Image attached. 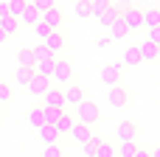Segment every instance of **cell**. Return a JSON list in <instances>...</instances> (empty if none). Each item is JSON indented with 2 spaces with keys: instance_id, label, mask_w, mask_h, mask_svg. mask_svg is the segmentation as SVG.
Returning <instances> with one entry per match:
<instances>
[{
  "instance_id": "cell-1",
  "label": "cell",
  "mask_w": 160,
  "mask_h": 157,
  "mask_svg": "<svg viewBox=\"0 0 160 157\" xmlns=\"http://www.w3.org/2000/svg\"><path fill=\"white\" fill-rule=\"evenodd\" d=\"M98 104L96 101H90V98H84L79 107H76V124H84V126H93L96 121H98Z\"/></svg>"
},
{
  "instance_id": "cell-9",
  "label": "cell",
  "mask_w": 160,
  "mask_h": 157,
  "mask_svg": "<svg viewBox=\"0 0 160 157\" xmlns=\"http://www.w3.org/2000/svg\"><path fill=\"white\" fill-rule=\"evenodd\" d=\"M62 96H65V104H68V107H79V104L84 101V90L76 87V84H68V87L62 90Z\"/></svg>"
},
{
  "instance_id": "cell-8",
  "label": "cell",
  "mask_w": 160,
  "mask_h": 157,
  "mask_svg": "<svg viewBox=\"0 0 160 157\" xmlns=\"http://www.w3.org/2000/svg\"><path fill=\"white\" fill-rule=\"evenodd\" d=\"M42 107H51V110H65V96H62V90H56V87L51 84V90L42 96Z\"/></svg>"
},
{
  "instance_id": "cell-26",
  "label": "cell",
  "mask_w": 160,
  "mask_h": 157,
  "mask_svg": "<svg viewBox=\"0 0 160 157\" xmlns=\"http://www.w3.org/2000/svg\"><path fill=\"white\" fill-rule=\"evenodd\" d=\"M110 6H112L110 0H90V8H93V17H96V20H98V17H101Z\"/></svg>"
},
{
  "instance_id": "cell-21",
  "label": "cell",
  "mask_w": 160,
  "mask_h": 157,
  "mask_svg": "<svg viewBox=\"0 0 160 157\" xmlns=\"http://www.w3.org/2000/svg\"><path fill=\"white\" fill-rule=\"evenodd\" d=\"M127 34H129V28H127L124 20H115V22L110 25V39H124Z\"/></svg>"
},
{
  "instance_id": "cell-42",
  "label": "cell",
  "mask_w": 160,
  "mask_h": 157,
  "mask_svg": "<svg viewBox=\"0 0 160 157\" xmlns=\"http://www.w3.org/2000/svg\"><path fill=\"white\" fill-rule=\"evenodd\" d=\"M149 155H152V157H160V149H155V152H149Z\"/></svg>"
},
{
  "instance_id": "cell-34",
  "label": "cell",
  "mask_w": 160,
  "mask_h": 157,
  "mask_svg": "<svg viewBox=\"0 0 160 157\" xmlns=\"http://www.w3.org/2000/svg\"><path fill=\"white\" fill-rule=\"evenodd\" d=\"M42 157H62V146H59V143H51V146H45Z\"/></svg>"
},
{
  "instance_id": "cell-32",
  "label": "cell",
  "mask_w": 160,
  "mask_h": 157,
  "mask_svg": "<svg viewBox=\"0 0 160 157\" xmlns=\"http://www.w3.org/2000/svg\"><path fill=\"white\" fill-rule=\"evenodd\" d=\"M96 157H115V146H112V143H107V140H101V143H98Z\"/></svg>"
},
{
  "instance_id": "cell-30",
  "label": "cell",
  "mask_w": 160,
  "mask_h": 157,
  "mask_svg": "<svg viewBox=\"0 0 160 157\" xmlns=\"http://www.w3.org/2000/svg\"><path fill=\"white\" fill-rule=\"evenodd\" d=\"M51 70H53V62H51V65H48V62H37V65H34V73L42 76V79H51Z\"/></svg>"
},
{
  "instance_id": "cell-20",
  "label": "cell",
  "mask_w": 160,
  "mask_h": 157,
  "mask_svg": "<svg viewBox=\"0 0 160 157\" xmlns=\"http://www.w3.org/2000/svg\"><path fill=\"white\" fill-rule=\"evenodd\" d=\"M138 48H141V59H143V62L158 59V45H155V42H149V39H146V42H141Z\"/></svg>"
},
{
  "instance_id": "cell-22",
  "label": "cell",
  "mask_w": 160,
  "mask_h": 157,
  "mask_svg": "<svg viewBox=\"0 0 160 157\" xmlns=\"http://www.w3.org/2000/svg\"><path fill=\"white\" fill-rule=\"evenodd\" d=\"M31 51H34V65H37V62H48V65H51V62H53V53H51L45 45H37V48H31Z\"/></svg>"
},
{
  "instance_id": "cell-46",
  "label": "cell",
  "mask_w": 160,
  "mask_h": 157,
  "mask_svg": "<svg viewBox=\"0 0 160 157\" xmlns=\"http://www.w3.org/2000/svg\"><path fill=\"white\" fill-rule=\"evenodd\" d=\"M0 121H3V110H0Z\"/></svg>"
},
{
  "instance_id": "cell-18",
  "label": "cell",
  "mask_w": 160,
  "mask_h": 157,
  "mask_svg": "<svg viewBox=\"0 0 160 157\" xmlns=\"http://www.w3.org/2000/svg\"><path fill=\"white\" fill-rule=\"evenodd\" d=\"M17 28H20V20H14V17H8V14H3V17H0V31H3L6 37H14V34H17Z\"/></svg>"
},
{
  "instance_id": "cell-39",
  "label": "cell",
  "mask_w": 160,
  "mask_h": 157,
  "mask_svg": "<svg viewBox=\"0 0 160 157\" xmlns=\"http://www.w3.org/2000/svg\"><path fill=\"white\" fill-rule=\"evenodd\" d=\"M107 45H110V39H107V37H104V39H98V42H96V48H101V51H104V48H107Z\"/></svg>"
},
{
  "instance_id": "cell-24",
  "label": "cell",
  "mask_w": 160,
  "mask_h": 157,
  "mask_svg": "<svg viewBox=\"0 0 160 157\" xmlns=\"http://www.w3.org/2000/svg\"><path fill=\"white\" fill-rule=\"evenodd\" d=\"M17 62H20V67H34V51L31 48H20Z\"/></svg>"
},
{
  "instance_id": "cell-11",
  "label": "cell",
  "mask_w": 160,
  "mask_h": 157,
  "mask_svg": "<svg viewBox=\"0 0 160 157\" xmlns=\"http://www.w3.org/2000/svg\"><path fill=\"white\" fill-rule=\"evenodd\" d=\"M42 45H45L51 53H59V51L65 48V37H62V31H51V34L42 39Z\"/></svg>"
},
{
  "instance_id": "cell-31",
  "label": "cell",
  "mask_w": 160,
  "mask_h": 157,
  "mask_svg": "<svg viewBox=\"0 0 160 157\" xmlns=\"http://www.w3.org/2000/svg\"><path fill=\"white\" fill-rule=\"evenodd\" d=\"M34 79V67H17V84H28Z\"/></svg>"
},
{
  "instance_id": "cell-10",
  "label": "cell",
  "mask_w": 160,
  "mask_h": 157,
  "mask_svg": "<svg viewBox=\"0 0 160 157\" xmlns=\"http://www.w3.org/2000/svg\"><path fill=\"white\" fill-rule=\"evenodd\" d=\"M115 135H118V140H121V143H129V140H135L138 126H135L132 121H121V124H118V129H115Z\"/></svg>"
},
{
  "instance_id": "cell-40",
  "label": "cell",
  "mask_w": 160,
  "mask_h": 157,
  "mask_svg": "<svg viewBox=\"0 0 160 157\" xmlns=\"http://www.w3.org/2000/svg\"><path fill=\"white\" fill-rule=\"evenodd\" d=\"M135 157H152V155H149L146 149H138V152H135Z\"/></svg>"
},
{
  "instance_id": "cell-19",
  "label": "cell",
  "mask_w": 160,
  "mask_h": 157,
  "mask_svg": "<svg viewBox=\"0 0 160 157\" xmlns=\"http://www.w3.org/2000/svg\"><path fill=\"white\" fill-rule=\"evenodd\" d=\"M20 22H25V25H31V28H34V25L39 22V11H37L34 6H25V8H22V14H20Z\"/></svg>"
},
{
  "instance_id": "cell-15",
  "label": "cell",
  "mask_w": 160,
  "mask_h": 157,
  "mask_svg": "<svg viewBox=\"0 0 160 157\" xmlns=\"http://www.w3.org/2000/svg\"><path fill=\"white\" fill-rule=\"evenodd\" d=\"M39 138H42V143H45V146H51V143H56V140H59V132H56V126H53V124H42V126H39Z\"/></svg>"
},
{
  "instance_id": "cell-28",
  "label": "cell",
  "mask_w": 160,
  "mask_h": 157,
  "mask_svg": "<svg viewBox=\"0 0 160 157\" xmlns=\"http://www.w3.org/2000/svg\"><path fill=\"white\" fill-rule=\"evenodd\" d=\"M98 143H101V138H96V135H93L87 143H82V146H84V157H96V152H98Z\"/></svg>"
},
{
  "instance_id": "cell-2",
  "label": "cell",
  "mask_w": 160,
  "mask_h": 157,
  "mask_svg": "<svg viewBox=\"0 0 160 157\" xmlns=\"http://www.w3.org/2000/svg\"><path fill=\"white\" fill-rule=\"evenodd\" d=\"M73 76V67L68 59H53V70H51V84H68Z\"/></svg>"
},
{
  "instance_id": "cell-23",
  "label": "cell",
  "mask_w": 160,
  "mask_h": 157,
  "mask_svg": "<svg viewBox=\"0 0 160 157\" xmlns=\"http://www.w3.org/2000/svg\"><path fill=\"white\" fill-rule=\"evenodd\" d=\"M22 8H25V0H8V3H6V14L14 17V20H20Z\"/></svg>"
},
{
  "instance_id": "cell-37",
  "label": "cell",
  "mask_w": 160,
  "mask_h": 157,
  "mask_svg": "<svg viewBox=\"0 0 160 157\" xmlns=\"http://www.w3.org/2000/svg\"><path fill=\"white\" fill-rule=\"evenodd\" d=\"M51 6H53V0H37V3H34V8H37L39 14H42V11H48Z\"/></svg>"
},
{
  "instance_id": "cell-3",
  "label": "cell",
  "mask_w": 160,
  "mask_h": 157,
  "mask_svg": "<svg viewBox=\"0 0 160 157\" xmlns=\"http://www.w3.org/2000/svg\"><path fill=\"white\" fill-rule=\"evenodd\" d=\"M121 20L127 22V28H129V31H135V28H143V11H141L135 3L121 8Z\"/></svg>"
},
{
  "instance_id": "cell-29",
  "label": "cell",
  "mask_w": 160,
  "mask_h": 157,
  "mask_svg": "<svg viewBox=\"0 0 160 157\" xmlns=\"http://www.w3.org/2000/svg\"><path fill=\"white\" fill-rule=\"evenodd\" d=\"M76 14H79L82 20L93 17V8H90V0H79V3H76Z\"/></svg>"
},
{
  "instance_id": "cell-14",
  "label": "cell",
  "mask_w": 160,
  "mask_h": 157,
  "mask_svg": "<svg viewBox=\"0 0 160 157\" xmlns=\"http://www.w3.org/2000/svg\"><path fill=\"white\" fill-rule=\"evenodd\" d=\"M158 25H160V6H152V8L143 11V28L149 31V28H158Z\"/></svg>"
},
{
  "instance_id": "cell-36",
  "label": "cell",
  "mask_w": 160,
  "mask_h": 157,
  "mask_svg": "<svg viewBox=\"0 0 160 157\" xmlns=\"http://www.w3.org/2000/svg\"><path fill=\"white\" fill-rule=\"evenodd\" d=\"M8 98H11V87H8L6 81H0V104H6Z\"/></svg>"
},
{
  "instance_id": "cell-33",
  "label": "cell",
  "mask_w": 160,
  "mask_h": 157,
  "mask_svg": "<svg viewBox=\"0 0 160 157\" xmlns=\"http://www.w3.org/2000/svg\"><path fill=\"white\" fill-rule=\"evenodd\" d=\"M62 115V110H51V107H42V118L45 124H56V118Z\"/></svg>"
},
{
  "instance_id": "cell-5",
  "label": "cell",
  "mask_w": 160,
  "mask_h": 157,
  "mask_svg": "<svg viewBox=\"0 0 160 157\" xmlns=\"http://www.w3.org/2000/svg\"><path fill=\"white\" fill-rule=\"evenodd\" d=\"M39 20H42L51 31H59V28H62V22H65V14H62V11L56 8V3H53L48 11H42V14H39Z\"/></svg>"
},
{
  "instance_id": "cell-35",
  "label": "cell",
  "mask_w": 160,
  "mask_h": 157,
  "mask_svg": "<svg viewBox=\"0 0 160 157\" xmlns=\"http://www.w3.org/2000/svg\"><path fill=\"white\" fill-rule=\"evenodd\" d=\"M34 34H37V37H39V39H45V37H48V34H51V28H48V25H45V22H42V20H39V22H37V25H34Z\"/></svg>"
},
{
  "instance_id": "cell-45",
  "label": "cell",
  "mask_w": 160,
  "mask_h": 157,
  "mask_svg": "<svg viewBox=\"0 0 160 157\" xmlns=\"http://www.w3.org/2000/svg\"><path fill=\"white\" fill-rule=\"evenodd\" d=\"M158 59H160V45H158Z\"/></svg>"
},
{
  "instance_id": "cell-4",
  "label": "cell",
  "mask_w": 160,
  "mask_h": 157,
  "mask_svg": "<svg viewBox=\"0 0 160 157\" xmlns=\"http://www.w3.org/2000/svg\"><path fill=\"white\" fill-rule=\"evenodd\" d=\"M121 76H124V67H121V65H104V67L98 70V79H101L107 87H115V84L121 81Z\"/></svg>"
},
{
  "instance_id": "cell-38",
  "label": "cell",
  "mask_w": 160,
  "mask_h": 157,
  "mask_svg": "<svg viewBox=\"0 0 160 157\" xmlns=\"http://www.w3.org/2000/svg\"><path fill=\"white\" fill-rule=\"evenodd\" d=\"M149 42L160 45V25H158V28H149Z\"/></svg>"
},
{
  "instance_id": "cell-17",
  "label": "cell",
  "mask_w": 160,
  "mask_h": 157,
  "mask_svg": "<svg viewBox=\"0 0 160 157\" xmlns=\"http://www.w3.org/2000/svg\"><path fill=\"white\" fill-rule=\"evenodd\" d=\"M115 20H121V8H118V6L112 3V6H110V8H107V11H104V14L98 17V22H101L104 28H110V25H112Z\"/></svg>"
},
{
  "instance_id": "cell-41",
  "label": "cell",
  "mask_w": 160,
  "mask_h": 157,
  "mask_svg": "<svg viewBox=\"0 0 160 157\" xmlns=\"http://www.w3.org/2000/svg\"><path fill=\"white\" fill-rule=\"evenodd\" d=\"M118 3H124V6H132V3H135V0H118Z\"/></svg>"
},
{
  "instance_id": "cell-7",
  "label": "cell",
  "mask_w": 160,
  "mask_h": 157,
  "mask_svg": "<svg viewBox=\"0 0 160 157\" xmlns=\"http://www.w3.org/2000/svg\"><path fill=\"white\" fill-rule=\"evenodd\" d=\"M107 101H110V107H127L129 104V90H124L121 84H115V87L107 90Z\"/></svg>"
},
{
  "instance_id": "cell-44",
  "label": "cell",
  "mask_w": 160,
  "mask_h": 157,
  "mask_svg": "<svg viewBox=\"0 0 160 157\" xmlns=\"http://www.w3.org/2000/svg\"><path fill=\"white\" fill-rule=\"evenodd\" d=\"M3 39H6V34H3V31H0V42H3Z\"/></svg>"
},
{
  "instance_id": "cell-25",
  "label": "cell",
  "mask_w": 160,
  "mask_h": 157,
  "mask_svg": "<svg viewBox=\"0 0 160 157\" xmlns=\"http://www.w3.org/2000/svg\"><path fill=\"white\" fill-rule=\"evenodd\" d=\"M28 124H31L34 129H39V126L45 124V118H42V107H31V110H28Z\"/></svg>"
},
{
  "instance_id": "cell-6",
  "label": "cell",
  "mask_w": 160,
  "mask_h": 157,
  "mask_svg": "<svg viewBox=\"0 0 160 157\" xmlns=\"http://www.w3.org/2000/svg\"><path fill=\"white\" fill-rule=\"evenodd\" d=\"M25 87H28V96H31V98H39V96H45V93L51 90V79H42V76L34 73V79H31Z\"/></svg>"
},
{
  "instance_id": "cell-43",
  "label": "cell",
  "mask_w": 160,
  "mask_h": 157,
  "mask_svg": "<svg viewBox=\"0 0 160 157\" xmlns=\"http://www.w3.org/2000/svg\"><path fill=\"white\" fill-rule=\"evenodd\" d=\"M34 3H37V0H25V6H34Z\"/></svg>"
},
{
  "instance_id": "cell-12",
  "label": "cell",
  "mask_w": 160,
  "mask_h": 157,
  "mask_svg": "<svg viewBox=\"0 0 160 157\" xmlns=\"http://www.w3.org/2000/svg\"><path fill=\"white\" fill-rule=\"evenodd\" d=\"M73 124H76V118H73L70 112H65V110H62V115L56 118V124H53V126H56V132H59V135H70Z\"/></svg>"
},
{
  "instance_id": "cell-13",
  "label": "cell",
  "mask_w": 160,
  "mask_h": 157,
  "mask_svg": "<svg viewBox=\"0 0 160 157\" xmlns=\"http://www.w3.org/2000/svg\"><path fill=\"white\" fill-rule=\"evenodd\" d=\"M143 59H141V48L138 45H129L127 51H124V67H138Z\"/></svg>"
},
{
  "instance_id": "cell-27",
  "label": "cell",
  "mask_w": 160,
  "mask_h": 157,
  "mask_svg": "<svg viewBox=\"0 0 160 157\" xmlns=\"http://www.w3.org/2000/svg\"><path fill=\"white\" fill-rule=\"evenodd\" d=\"M135 152H138L135 140H129V143H121V146L115 149V155H118V157H135Z\"/></svg>"
},
{
  "instance_id": "cell-16",
  "label": "cell",
  "mask_w": 160,
  "mask_h": 157,
  "mask_svg": "<svg viewBox=\"0 0 160 157\" xmlns=\"http://www.w3.org/2000/svg\"><path fill=\"white\" fill-rule=\"evenodd\" d=\"M70 138H73L76 143H87V140L93 138V132H90V126H84V124H73V129H70Z\"/></svg>"
}]
</instances>
